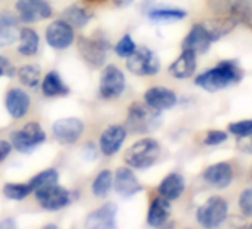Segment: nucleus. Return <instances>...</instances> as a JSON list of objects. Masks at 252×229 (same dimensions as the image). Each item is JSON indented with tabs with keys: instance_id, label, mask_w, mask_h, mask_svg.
Instances as JSON below:
<instances>
[{
	"instance_id": "37998d69",
	"label": "nucleus",
	"mask_w": 252,
	"mask_h": 229,
	"mask_svg": "<svg viewBox=\"0 0 252 229\" xmlns=\"http://www.w3.org/2000/svg\"><path fill=\"white\" fill-rule=\"evenodd\" d=\"M88 2H92V0H88Z\"/></svg>"
},
{
	"instance_id": "4be33fe9",
	"label": "nucleus",
	"mask_w": 252,
	"mask_h": 229,
	"mask_svg": "<svg viewBox=\"0 0 252 229\" xmlns=\"http://www.w3.org/2000/svg\"><path fill=\"white\" fill-rule=\"evenodd\" d=\"M186 189V182H184V177L178 173H171L168 174L162 183L159 185V193L160 196L166 198L168 201H174V199H178L183 192Z\"/></svg>"
},
{
	"instance_id": "9d476101",
	"label": "nucleus",
	"mask_w": 252,
	"mask_h": 229,
	"mask_svg": "<svg viewBox=\"0 0 252 229\" xmlns=\"http://www.w3.org/2000/svg\"><path fill=\"white\" fill-rule=\"evenodd\" d=\"M17 12L20 21L32 24L51 18L54 11L45 0H18Z\"/></svg>"
},
{
	"instance_id": "f3484780",
	"label": "nucleus",
	"mask_w": 252,
	"mask_h": 229,
	"mask_svg": "<svg viewBox=\"0 0 252 229\" xmlns=\"http://www.w3.org/2000/svg\"><path fill=\"white\" fill-rule=\"evenodd\" d=\"M177 94L168 88L163 86H155L150 88L149 91H146L144 94V101L149 107L162 112V110H168L171 107H174L177 104Z\"/></svg>"
},
{
	"instance_id": "473e14b6",
	"label": "nucleus",
	"mask_w": 252,
	"mask_h": 229,
	"mask_svg": "<svg viewBox=\"0 0 252 229\" xmlns=\"http://www.w3.org/2000/svg\"><path fill=\"white\" fill-rule=\"evenodd\" d=\"M239 0H208L209 8L218 15H230Z\"/></svg>"
},
{
	"instance_id": "dca6fc26",
	"label": "nucleus",
	"mask_w": 252,
	"mask_h": 229,
	"mask_svg": "<svg viewBox=\"0 0 252 229\" xmlns=\"http://www.w3.org/2000/svg\"><path fill=\"white\" fill-rule=\"evenodd\" d=\"M212 42H214V39H212L208 27H205L202 24H196V26H193L190 33L186 36V39L183 42V49H191L196 54H205L211 48Z\"/></svg>"
},
{
	"instance_id": "b1692460",
	"label": "nucleus",
	"mask_w": 252,
	"mask_h": 229,
	"mask_svg": "<svg viewBox=\"0 0 252 229\" xmlns=\"http://www.w3.org/2000/svg\"><path fill=\"white\" fill-rule=\"evenodd\" d=\"M42 92L48 98L63 97L70 92L67 83L61 79L58 72H49L42 82Z\"/></svg>"
},
{
	"instance_id": "6ab92c4d",
	"label": "nucleus",
	"mask_w": 252,
	"mask_h": 229,
	"mask_svg": "<svg viewBox=\"0 0 252 229\" xmlns=\"http://www.w3.org/2000/svg\"><path fill=\"white\" fill-rule=\"evenodd\" d=\"M203 179L208 185H211L217 189H224V188L230 186V183L233 180V170H231L230 164L218 162L205 170Z\"/></svg>"
},
{
	"instance_id": "c756f323",
	"label": "nucleus",
	"mask_w": 252,
	"mask_h": 229,
	"mask_svg": "<svg viewBox=\"0 0 252 229\" xmlns=\"http://www.w3.org/2000/svg\"><path fill=\"white\" fill-rule=\"evenodd\" d=\"M30 193H33V189L29 183H6L3 186V195L14 201L24 199Z\"/></svg>"
},
{
	"instance_id": "393cba45",
	"label": "nucleus",
	"mask_w": 252,
	"mask_h": 229,
	"mask_svg": "<svg viewBox=\"0 0 252 229\" xmlns=\"http://www.w3.org/2000/svg\"><path fill=\"white\" fill-rule=\"evenodd\" d=\"M39 35L33 29H23L20 32V45H18V52L24 57H32L39 51Z\"/></svg>"
},
{
	"instance_id": "a211bd4d",
	"label": "nucleus",
	"mask_w": 252,
	"mask_h": 229,
	"mask_svg": "<svg viewBox=\"0 0 252 229\" xmlns=\"http://www.w3.org/2000/svg\"><path fill=\"white\" fill-rule=\"evenodd\" d=\"M5 104H6V110L11 116L15 119H20V118L26 116L30 109V97L21 88H12L6 94Z\"/></svg>"
},
{
	"instance_id": "423d86ee",
	"label": "nucleus",
	"mask_w": 252,
	"mask_h": 229,
	"mask_svg": "<svg viewBox=\"0 0 252 229\" xmlns=\"http://www.w3.org/2000/svg\"><path fill=\"white\" fill-rule=\"evenodd\" d=\"M228 213L227 201L221 196H211L203 205L199 207L196 213L197 222L205 228H217L220 226Z\"/></svg>"
},
{
	"instance_id": "2f4dec72",
	"label": "nucleus",
	"mask_w": 252,
	"mask_h": 229,
	"mask_svg": "<svg viewBox=\"0 0 252 229\" xmlns=\"http://www.w3.org/2000/svg\"><path fill=\"white\" fill-rule=\"evenodd\" d=\"M135 49H137V45H135L134 39H132L129 35H125V36L117 42V45H116V48H114L116 54H117L119 57H122V58H128L129 55H132V54L135 52Z\"/></svg>"
},
{
	"instance_id": "72a5a7b5",
	"label": "nucleus",
	"mask_w": 252,
	"mask_h": 229,
	"mask_svg": "<svg viewBox=\"0 0 252 229\" xmlns=\"http://www.w3.org/2000/svg\"><path fill=\"white\" fill-rule=\"evenodd\" d=\"M228 131L237 137H245L248 134L252 133V119H246V121H239V122H233L228 125Z\"/></svg>"
},
{
	"instance_id": "58836bf2",
	"label": "nucleus",
	"mask_w": 252,
	"mask_h": 229,
	"mask_svg": "<svg viewBox=\"0 0 252 229\" xmlns=\"http://www.w3.org/2000/svg\"><path fill=\"white\" fill-rule=\"evenodd\" d=\"M12 151V145L6 140H0V162H3Z\"/></svg>"
},
{
	"instance_id": "cd10ccee",
	"label": "nucleus",
	"mask_w": 252,
	"mask_h": 229,
	"mask_svg": "<svg viewBox=\"0 0 252 229\" xmlns=\"http://www.w3.org/2000/svg\"><path fill=\"white\" fill-rule=\"evenodd\" d=\"M187 17V12L183 9H168V8H159L152 9L149 12V18L153 21H180Z\"/></svg>"
},
{
	"instance_id": "f8f14e48",
	"label": "nucleus",
	"mask_w": 252,
	"mask_h": 229,
	"mask_svg": "<svg viewBox=\"0 0 252 229\" xmlns=\"http://www.w3.org/2000/svg\"><path fill=\"white\" fill-rule=\"evenodd\" d=\"M46 42L54 49H65L74 42V30L67 21L57 20L46 29Z\"/></svg>"
},
{
	"instance_id": "f704fd0d",
	"label": "nucleus",
	"mask_w": 252,
	"mask_h": 229,
	"mask_svg": "<svg viewBox=\"0 0 252 229\" xmlns=\"http://www.w3.org/2000/svg\"><path fill=\"white\" fill-rule=\"evenodd\" d=\"M239 207L245 216H252V188L245 189L239 198Z\"/></svg>"
},
{
	"instance_id": "f03ea898",
	"label": "nucleus",
	"mask_w": 252,
	"mask_h": 229,
	"mask_svg": "<svg viewBox=\"0 0 252 229\" xmlns=\"http://www.w3.org/2000/svg\"><path fill=\"white\" fill-rule=\"evenodd\" d=\"M160 155V145L155 139H143L125 152V162L132 168L146 170L156 164Z\"/></svg>"
},
{
	"instance_id": "0eeeda50",
	"label": "nucleus",
	"mask_w": 252,
	"mask_h": 229,
	"mask_svg": "<svg viewBox=\"0 0 252 229\" xmlns=\"http://www.w3.org/2000/svg\"><path fill=\"white\" fill-rule=\"evenodd\" d=\"M36 198L39 204L48 211H58L61 208H65L74 199L73 192H70L63 186H58L57 183L37 189Z\"/></svg>"
},
{
	"instance_id": "7ed1b4c3",
	"label": "nucleus",
	"mask_w": 252,
	"mask_h": 229,
	"mask_svg": "<svg viewBox=\"0 0 252 229\" xmlns=\"http://www.w3.org/2000/svg\"><path fill=\"white\" fill-rule=\"evenodd\" d=\"M160 125L159 112L149 107L147 104L135 103L129 107L128 119H126V128L135 134H144L155 131Z\"/></svg>"
},
{
	"instance_id": "e433bc0d",
	"label": "nucleus",
	"mask_w": 252,
	"mask_h": 229,
	"mask_svg": "<svg viewBox=\"0 0 252 229\" xmlns=\"http://www.w3.org/2000/svg\"><path fill=\"white\" fill-rule=\"evenodd\" d=\"M0 69L3 70V76H8V77L15 76V67L6 57H2V55H0Z\"/></svg>"
},
{
	"instance_id": "a19ab883",
	"label": "nucleus",
	"mask_w": 252,
	"mask_h": 229,
	"mask_svg": "<svg viewBox=\"0 0 252 229\" xmlns=\"http://www.w3.org/2000/svg\"><path fill=\"white\" fill-rule=\"evenodd\" d=\"M134 0H114V3L120 8H125V6H129Z\"/></svg>"
},
{
	"instance_id": "a878e982",
	"label": "nucleus",
	"mask_w": 252,
	"mask_h": 229,
	"mask_svg": "<svg viewBox=\"0 0 252 229\" xmlns=\"http://www.w3.org/2000/svg\"><path fill=\"white\" fill-rule=\"evenodd\" d=\"M92 20V14L80 6H70L64 11V21H67L71 27L82 29Z\"/></svg>"
},
{
	"instance_id": "6e6552de",
	"label": "nucleus",
	"mask_w": 252,
	"mask_h": 229,
	"mask_svg": "<svg viewBox=\"0 0 252 229\" xmlns=\"http://www.w3.org/2000/svg\"><path fill=\"white\" fill-rule=\"evenodd\" d=\"M108 48V42L101 38H80L77 42L80 55L94 67H101L105 63Z\"/></svg>"
},
{
	"instance_id": "aec40b11",
	"label": "nucleus",
	"mask_w": 252,
	"mask_h": 229,
	"mask_svg": "<svg viewBox=\"0 0 252 229\" xmlns=\"http://www.w3.org/2000/svg\"><path fill=\"white\" fill-rule=\"evenodd\" d=\"M196 52L183 49L181 55L169 66V75L175 79H187L196 72Z\"/></svg>"
},
{
	"instance_id": "9b49d317",
	"label": "nucleus",
	"mask_w": 252,
	"mask_h": 229,
	"mask_svg": "<svg viewBox=\"0 0 252 229\" xmlns=\"http://www.w3.org/2000/svg\"><path fill=\"white\" fill-rule=\"evenodd\" d=\"M83 122L77 118H64L60 119L54 124L52 131H54V137L57 139L58 143L70 146L74 145L83 133Z\"/></svg>"
},
{
	"instance_id": "1a4fd4ad",
	"label": "nucleus",
	"mask_w": 252,
	"mask_h": 229,
	"mask_svg": "<svg viewBox=\"0 0 252 229\" xmlns=\"http://www.w3.org/2000/svg\"><path fill=\"white\" fill-rule=\"evenodd\" d=\"M125 85H126L125 75L116 66L110 64L102 70L101 79H99V94H101V97H104L107 100L117 98L125 91Z\"/></svg>"
},
{
	"instance_id": "c85d7f7f",
	"label": "nucleus",
	"mask_w": 252,
	"mask_h": 229,
	"mask_svg": "<svg viewBox=\"0 0 252 229\" xmlns=\"http://www.w3.org/2000/svg\"><path fill=\"white\" fill-rule=\"evenodd\" d=\"M18 79L21 80L23 85L30 86V88H36L40 82V69L34 64H29V66H23L18 72Z\"/></svg>"
},
{
	"instance_id": "4468645a",
	"label": "nucleus",
	"mask_w": 252,
	"mask_h": 229,
	"mask_svg": "<svg viewBox=\"0 0 252 229\" xmlns=\"http://www.w3.org/2000/svg\"><path fill=\"white\" fill-rule=\"evenodd\" d=\"M114 189L122 198H131L143 191V186L137 176L129 168H119L114 176Z\"/></svg>"
},
{
	"instance_id": "f257e3e1",
	"label": "nucleus",
	"mask_w": 252,
	"mask_h": 229,
	"mask_svg": "<svg viewBox=\"0 0 252 229\" xmlns=\"http://www.w3.org/2000/svg\"><path fill=\"white\" fill-rule=\"evenodd\" d=\"M240 79H242V70L236 61H221L214 69L199 75L194 82L202 89L215 92L237 83Z\"/></svg>"
},
{
	"instance_id": "c03bdc74",
	"label": "nucleus",
	"mask_w": 252,
	"mask_h": 229,
	"mask_svg": "<svg viewBox=\"0 0 252 229\" xmlns=\"http://www.w3.org/2000/svg\"><path fill=\"white\" fill-rule=\"evenodd\" d=\"M251 228H252V225H251Z\"/></svg>"
},
{
	"instance_id": "2eb2a0df",
	"label": "nucleus",
	"mask_w": 252,
	"mask_h": 229,
	"mask_svg": "<svg viewBox=\"0 0 252 229\" xmlns=\"http://www.w3.org/2000/svg\"><path fill=\"white\" fill-rule=\"evenodd\" d=\"M126 134H128V131H126V128L122 125H111V127L105 128L99 137L101 152L105 156H111V155L117 153L126 139Z\"/></svg>"
},
{
	"instance_id": "bb28decb",
	"label": "nucleus",
	"mask_w": 252,
	"mask_h": 229,
	"mask_svg": "<svg viewBox=\"0 0 252 229\" xmlns=\"http://www.w3.org/2000/svg\"><path fill=\"white\" fill-rule=\"evenodd\" d=\"M111 186H113V174L110 170H104L95 177L92 183V192L96 198H105L110 193Z\"/></svg>"
},
{
	"instance_id": "39448f33",
	"label": "nucleus",
	"mask_w": 252,
	"mask_h": 229,
	"mask_svg": "<svg viewBox=\"0 0 252 229\" xmlns=\"http://www.w3.org/2000/svg\"><path fill=\"white\" fill-rule=\"evenodd\" d=\"M126 67L138 76H153L160 70V60L152 49L137 48L135 52L128 57Z\"/></svg>"
},
{
	"instance_id": "c9c22d12",
	"label": "nucleus",
	"mask_w": 252,
	"mask_h": 229,
	"mask_svg": "<svg viewBox=\"0 0 252 229\" xmlns=\"http://www.w3.org/2000/svg\"><path fill=\"white\" fill-rule=\"evenodd\" d=\"M225 140H227V134L224 131H209L206 134L203 143L206 146H217V145H220V143H222Z\"/></svg>"
},
{
	"instance_id": "ea45409f",
	"label": "nucleus",
	"mask_w": 252,
	"mask_h": 229,
	"mask_svg": "<svg viewBox=\"0 0 252 229\" xmlns=\"http://www.w3.org/2000/svg\"><path fill=\"white\" fill-rule=\"evenodd\" d=\"M17 228V222L12 217H6L3 222H0V229H14Z\"/></svg>"
},
{
	"instance_id": "5701e85b",
	"label": "nucleus",
	"mask_w": 252,
	"mask_h": 229,
	"mask_svg": "<svg viewBox=\"0 0 252 229\" xmlns=\"http://www.w3.org/2000/svg\"><path fill=\"white\" fill-rule=\"evenodd\" d=\"M18 35V20L14 14L0 12V46L11 45Z\"/></svg>"
},
{
	"instance_id": "ddd939ff",
	"label": "nucleus",
	"mask_w": 252,
	"mask_h": 229,
	"mask_svg": "<svg viewBox=\"0 0 252 229\" xmlns=\"http://www.w3.org/2000/svg\"><path fill=\"white\" fill-rule=\"evenodd\" d=\"M117 207L114 202H107L99 208L89 213L85 226L88 229H114L116 228Z\"/></svg>"
},
{
	"instance_id": "4c0bfd02",
	"label": "nucleus",
	"mask_w": 252,
	"mask_h": 229,
	"mask_svg": "<svg viewBox=\"0 0 252 229\" xmlns=\"http://www.w3.org/2000/svg\"><path fill=\"white\" fill-rule=\"evenodd\" d=\"M237 145H239L240 151H243L246 153H252V133L245 137H239Z\"/></svg>"
},
{
	"instance_id": "79ce46f5",
	"label": "nucleus",
	"mask_w": 252,
	"mask_h": 229,
	"mask_svg": "<svg viewBox=\"0 0 252 229\" xmlns=\"http://www.w3.org/2000/svg\"><path fill=\"white\" fill-rule=\"evenodd\" d=\"M0 76H3V70L2 69H0Z\"/></svg>"
},
{
	"instance_id": "20e7f679",
	"label": "nucleus",
	"mask_w": 252,
	"mask_h": 229,
	"mask_svg": "<svg viewBox=\"0 0 252 229\" xmlns=\"http://www.w3.org/2000/svg\"><path fill=\"white\" fill-rule=\"evenodd\" d=\"M45 140L46 134L37 122H29L21 130L11 134V145L20 153H32Z\"/></svg>"
},
{
	"instance_id": "7c9ffc66",
	"label": "nucleus",
	"mask_w": 252,
	"mask_h": 229,
	"mask_svg": "<svg viewBox=\"0 0 252 229\" xmlns=\"http://www.w3.org/2000/svg\"><path fill=\"white\" fill-rule=\"evenodd\" d=\"M58 182V171L54 170V168H49V170H45L42 173H39L37 176H34L29 185L32 186L33 192H36L37 189H42L45 186H49V185H55Z\"/></svg>"
},
{
	"instance_id": "412c9836",
	"label": "nucleus",
	"mask_w": 252,
	"mask_h": 229,
	"mask_svg": "<svg viewBox=\"0 0 252 229\" xmlns=\"http://www.w3.org/2000/svg\"><path fill=\"white\" fill-rule=\"evenodd\" d=\"M171 216V205L169 201L163 196H158L153 199L149 214H147V223L153 228H160L163 226Z\"/></svg>"
}]
</instances>
